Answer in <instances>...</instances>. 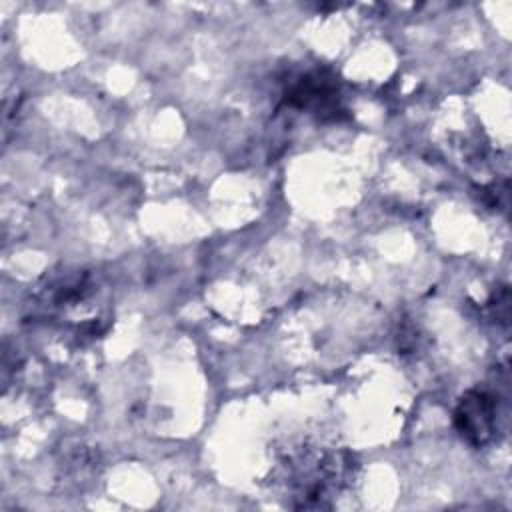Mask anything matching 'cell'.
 Instances as JSON below:
<instances>
[{
	"instance_id": "1",
	"label": "cell",
	"mask_w": 512,
	"mask_h": 512,
	"mask_svg": "<svg viewBox=\"0 0 512 512\" xmlns=\"http://www.w3.org/2000/svg\"><path fill=\"white\" fill-rule=\"evenodd\" d=\"M498 414V398L488 390L474 388L460 398L454 410V426L466 442L484 446L498 432Z\"/></svg>"
},
{
	"instance_id": "2",
	"label": "cell",
	"mask_w": 512,
	"mask_h": 512,
	"mask_svg": "<svg viewBox=\"0 0 512 512\" xmlns=\"http://www.w3.org/2000/svg\"><path fill=\"white\" fill-rule=\"evenodd\" d=\"M286 102L298 108H308L316 114H332L336 118L338 94L332 80L318 72L300 76L286 92Z\"/></svg>"
}]
</instances>
